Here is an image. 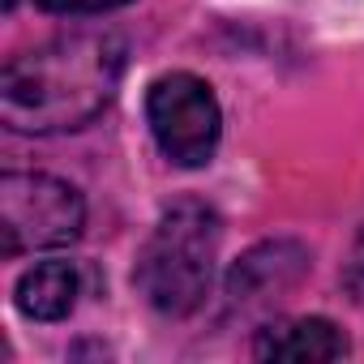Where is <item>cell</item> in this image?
<instances>
[{"mask_svg":"<svg viewBox=\"0 0 364 364\" xmlns=\"http://www.w3.org/2000/svg\"><path fill=\"white\" fill-rule=\"evenodd\" d=\"M124 43L116 35H56L0 73V120L14 133H69L90 124L116 95Z\"/></svg>","mask_w":364,"mask_h":364,"instance_id":"obj_1","label":"cell"},{"mask_svg":"<svg viewBox=\"0 0 364 364\" xmlns=\"http://www.w3.org/2000/svg\"><path fill=\"white\" fill-rule=\"evenodd\" d=\"M219 215L202 202H176L154 236L146 240L133 283L146 296L150 309H159L163 317H185L193 313L206 291H210V274H215V257H219Z\"/></svg>","mask_w":364,"mask_h":364,"instance_id":"obj_2","label":"cell"},{"mask_svg":"<svg viewBox=\"0 0 364 364\" xmlns=\"http://www.w3.org/2000/svg\"><path fill=\"white\" fill-rule=\"evenodd\" d=\"M86 202L69 180L43 171H5L0 176V249L5 257L60 249L82 236Z\"/></svg>","mask_w":364,"mask_h":364,"instance_id":"obj_3","label":"cell"},{"mask_svg":"<svg viewBox=\"0 0 364 364\" xmlns=\"http://www.w3.org/2000/svg\"><path fill=\"white\" fill-rule=\"evenodd\" d=\"M146 120H150V133H154L159 150L176 167H202V163H210V154L219 146V133H223L219 99L193 73H167V77H159L146 90Z\"/></svg>","mask_w":364,"mask_h":364,"instance_id":"obj_4","label":"cell"},{"mask_svg":"<svg viewBox=\"0 0 364 364\" xmlns=\"http://www.w3.org/2000/svg\"><path fill=\"white\" fill-rule=\"evenodd\" d=\"M309 270V253L296 240H270L257 245L253 253H245L232 274H228V300L236 309H266L274 300H283V291H291Z\"/></svg>","mask_w":364,"mask_h":364,"instance_id":"obj_5","label":"cell"},{"mask_svg":"<svg viewBox=\"0 0 364 364\" xmlns=\"http://www.w3.org/2000/svg\"><path fill=\"white\" fill-rule=\"evenodd\" d=\"M257 355L262 360H291V364H326V360L347 355V338L326 317H300V321L262 330Z\"/></svg>","mask_w":364,"mask_h":364,"instance_id":"obj_6","label":"cell"},{"mask_svg":"<svg viewBox=\"0 0 364 364\" xmlns=\"http://www.w3.org/2000/svg\"><path fill=\"white\" fill-rule=\"evenodd\" d=\"M77 304V270L69 262H39L18 279V309L31 321H60Z\"/></svg>","mask_w":364,"mask_h":364,"instance_id":"obj_7","label":"cell"},{"mask_svg":"<svg viewBox=\"0 0 364 364\" xmlns=\"http://www.w3.org/2000/svg\"><path fill=\"white\" fill-rule=\"evenodd\" d=\"M43 14H60V18H86V14H107L120 9L129 0H35Z\"/></svg>","mask_w":364,"mask_h":364,"instance_id":"obj_8","label":"cell"},{"mask_svg":"<svg viewBox=\"0 0 364 364\" xmlns=\"http://www.w3.org/2000/svg\"><path fill=\"white\" fill-rule=\"evenodd\" d=\"M351 291H355V300L364 304V257L355 262V270H351Z\"/></svg>","mask_w":364,"mask_h":364,"instance_id":"obj_9","label":"cell"},{"mask_svg":"<svg viewBox=\"0 0 364 364\" xmlns=\"http://www.w3.org/2000/svg\"><path fill=\"white\" fill-rule=\"evenodd\" d=\"M0 5H5V14H14V9H18V0H0Z\"/></svg>","mask_w":364,"mask_h":364,"instance_id":"obj_10","label":"cell"}]
</instances>
